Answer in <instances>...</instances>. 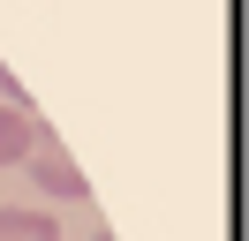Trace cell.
Masks as SVG:
<instances>
[{
    "label": "cell",
    "instance_id": "1",
    "mask_svg": "<svg viewBox=\"0 0 249 241\" xmlns=\"http://www.w3.org/2000/svg\"><path fill=\"white\" fill-rule=\"evenodd\" d=\"M23 166H31V181H38L46 196H61V204H76V196H91V181H83V166L68 158V151L53 143L46 128H38V143H31V158H23Z\"/></svg>",
    "mask_w": 249,
    "mask_h": 241
},
{
    "label": "cell",
    "instance_id": "4",
    "mask_svg": "<svg viewBox=\"0 0 249 241\" xmlns=\"http://www.w3.org/2000/svg\"><path fill=\"white\" fill-rule=\"evenodd\" d=\"M91 241H113V234H91Z\"/></svg>",
    "mask_w": 249,
    "mask_h": 241
},
{
    "label": "cell",
    "instance_id": "3",
    "mask_svg": "<svg viewBox=\"0 0 249 241\" xmlns=\"http://www.w3.org/2000/svg\"><path fill=\"white\" fill-rule=\"evenodd\" d=\"M0 241H61L46 211H0Z\"/></svg>",
    "mask_w": 249,
    "mask_h": 241
},
{
    "label": "cell",
    "instance_id": "2",
    "mask_svg": "<svg viewBox=\"0 0 249 241\" xmlns=\"http://www.w3.org/2000/svg\"><path fill=\"white\" fill-rule=\"evenodd\" d=\"M38 143V113L31 105H0V166H23Z\"/></svg>",
    "mask_w": 249,
    "mask_h": 241
}]
</instances>
